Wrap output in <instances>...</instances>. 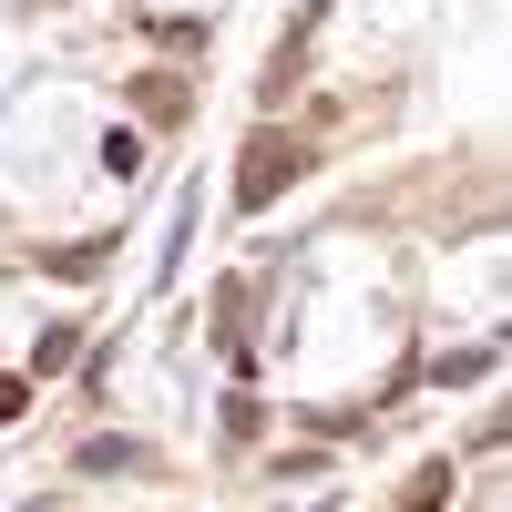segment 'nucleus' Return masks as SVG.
Returning a JSON list of instances; mask_svg holds the SVG:
<instances>
[{
	"label": "nucleus",
	"instance_id": "obj_1",
	"mask_svg": "<svg viewBox=\"0 0 512 512\" xmlns=\"http://www.w3.org/2000/svg\"><path fill=\"white\" fill-rule=\"evenodd\" d=\"M297 175V144H277V134H256V154H246V205H267L277 185Z\"/></svg>",
	"mask_w": 512,
	"mask_h": 512
}]
</instances>
